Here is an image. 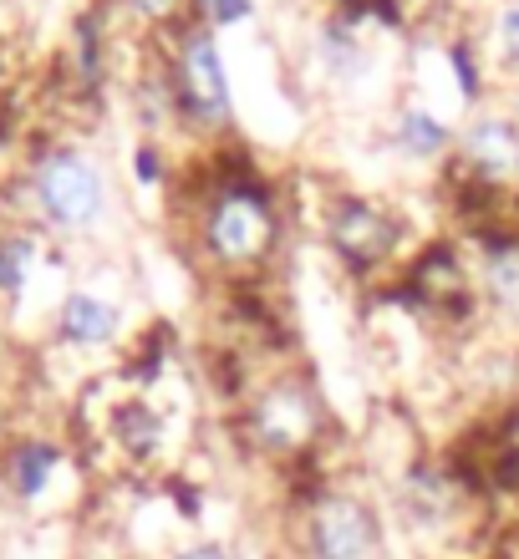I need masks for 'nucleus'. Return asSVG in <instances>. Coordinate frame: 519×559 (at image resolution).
<instances>
[{
  "mask_svg": "<svg viewBox=\"0 0 519 559\" xmlns=\"http://www.w3.org/2000/svg\"><path fill=\"white\" fill-rule=\"evenodd\" d=\"M300 555L306 559H377L382 555V514L362 493L331 488L311 503L300 524Z\"/></svg>",
  "mask_w": 519,
  "mask_h": 559,
  "instance_id": "obj_2",
  "label": "nucleus"
},
{
  "mask_svg": "<svg viewBox=\"0 0 519 559\" xmlns=\"http://www.w3.org/2000/svg\"><path fill=\"white\" fill-rule=\"evenodd\" d=\"M489 51L494 67L509 76H519V0H499L489 21Z\"/></svg>",
  "mask_w": 519,
  "mask_h": 559,
  "instance_id": "obj_15",
  "label": "nucleus"
},
{
  "mask_svg": "<svg viewBox=\"0 0 519 559\" xmlns=\"http://www.w3.org/2000/svg\"><path fill=\"white\" fill-rule=\"evenodd\" d=\"M107 174L82 147H46L31 163V204L57 235H87L107 219Z\"/></svg>",
  "mask_w": 519,
  "mask_h": 559,
  "instance_id": "obj_1",
  "label": "nucleus"
},
{
  "mask_svg": "<svg viewBox=\"0 0 519 559\" xmlns=\"http://www.w3.org/2000/svg\"><path fill=\"white\" fill-rule=\"evenodd\" d=\"M387 138H392V147H398L402 158H413V163L444 158V153H453V143H459V133L423 103L398 107V118H392V133Z\"/></svg>",
  "mask_w": 519,
  "mask_h": 559,
  "instance_id": "obj_10",
  "label": "nucleus"
},
{
  "mask_svg": "<svg viewBox=\"0 0 519 559\" xmlns=\"http://www.w3.org/2000/svg\"><path fill=\"white\" fill-rule=\"evenodd\" d=\"M398 239H402L398 219L382 204L362 199V193H342L327 209V245L342 254L346 265H377V260L398 250Z\"/></svg>",
  "mask_w": 519,
  "mask_h": 559,
  "instance_id": "obj_7",
  "label": "nucleus"
},
{
  "mask_svg": "<svg viewBox=\"0 0 519 559\" xmlns=\"http://www.w3.org/2000/svg\"><path fill=\"white\" fill-rule=\"evenodd\" d=\"M479 280L494 306L519 310V239H494L479 260Z\"/></svg>",
  "mask_w": 519,
  "mask_h": 559,
  "instance_id": "obj_12",
  "label": "nucleus"
},
{
  "mask_svg": "<svg viewBox=\"0 0 519 559\" xmlns=\"http://www.w3.org/2000/svg\"><path fill=\"white\" fill-rule=\"evenodd\" d=\"M174 559H235V549L220 545V539H199V545H184Z\"/></svg>",
  "mask_w": 519,
  "mask_h": 559,
  "instance_id": "obj_17",
  "label": "nucleus"
},
{
  "mask_svg": "<svg viewBox=\"0 0 519 559\" xmlns=\"http://www.w3.org/2000/svg\"><path fill=\"white\" fill-rule=\"evenodd\" d=\"M453 153L489 189L519 183V112H509V107H479V112H469Z\"/></svg>",
  "mask_w": 519,
  "mask_h": 559,
  "instance_id": "obj_6",
  "label": "nucleus"
},
{
  "mask_svg": "<svg viewBox=\"0 0 519 559\" xmlns=\"http://www.w3.org/2000/svg\"><path fill=\"white\" fill-rule=\"evenodd\" d=\"M113 438H118L122 453L153 457L158 442H164V417L153 413L149 402H122L118 413H113Z\"/></svg>",
  "mask_w": 519,
  "mask_h": 559,
  "instance_id": "obj_13",
  "label": "nucleus"
},
{
  "mask_svg": "<svg viewBox=\"0 0 519 559\" xmlns=\"http://www.w3.org/2000/svg\"><path fill=\"white\" fill-rule=\"evenodd\" d=\"M138 178H143V183H158V153H153V147H138Z\"/></svg>",
  "mask_w": 519,
  "mask_h": 559,
  "instance_id": "obj_19",
  "label": "nucleus"
},
{
  "mask_svg": "<svg viewBox=\"0 0 519 559\" xmlns=\"http://www.w3.org/2000/svg\"><path fill=\"white\" fill-rule=\"evenodd\" d=\"M199 15H204V26H235L250 15V0H193Z\"/></svg>",
  "mask_w": 519,
  "mask_h": 559,
  "instance_id": "obj_16",
  "label": "nucleus"
},
{
  "mask_svg": "<svg viewBox=\"0 0 519 559\" xmlns=\"http://www.w3.org/2000/svg\"><path fill=\"white\" fill-rule=\"evenodd\" d=\"M402 514L417 530H444L448 519L459 514V488L438 468H413L402 478Z\"/></svg>",
  "mask_w": 519,
  "mask_h": 559,
  "instance_id": "obj_11",
  "label": "nucleus"
},
{
  "mask_svg": "<svg viewBox=\"0 0 519 559\" xmlns=\"http://www.w3.org/2000/svg\"><path fill=\"white\" fill-rule=\"evenodd\" d=\"M174 87L178 103L189 107L193 122L204 128H224L235 118V103H229V72H224L220 41H214V26H184L174 46Z\"/></svg>",
  "mask_w": 519,
  "mask_h": 559,
  "instance_id": "obj_3",
  "label": "nucleus"
},
{
  "mask_svg": "<svg viewBox=\"0 0 519 559\" xmlns=\"http://www.w3.org/2000/svg\"><path fill=\"white\" fill-rule=\"evenodd\" d=\"M57 468H61L57 442L26 438V442H15V448H5V457H0V484L11 488V499L31 503V499H42L46 488H51Z\"/></svg>",
  "mask_w": 519,
  "mask_h": 559,
  "instance_id": "obj_9",
  "label": "nucleus"
},
{
  "mask_svg": "<svg viewBox=\"0 0 519 559\" xmlns=\"http://www.w3.org/2000/svg\"><path fill=\"white\" fill-rule=\"evenodd\" d=\"M184 0H128V11L143 15V21H164V15H174Z\"/></svg>",
  "mask_w": 519,
  "mask_h": 559,
  "instance_id": "obj_18",
  "label": "nucleus"
},
{
  "mask_svg": "<svg viewBox=\"0 0 519 559\" xmlns=\"http://www.w3.org/2000/svg\"><path fill=\"white\" fill-rule=\"evenodd\" d=\"M245 427H250V438L260 442L266 453H300V448L316 438V427H321V407H316L311 386L285 377V382H270L266 392L250 402Z\"/></svg>",
  "mask_w": 519,
  "mask_h": 559,
  "instance_id": "obj_5",
  "label": "nucleus"
},
{
  "mask_svg": "<svg viewBox=\"0 0 519 559\" xmlns=\"http://www.w3.org/2000/svg\"><path fill=\"white\" fill-rule=\"evenodd\" d=\"M122 331V310L107 300V295L92 290H72L61 295L57 306V341L61 346H76V352H103L113 346Z\"/></svg>",
  "mask_w": 519,
  "mask_h": 559,
  "instance_id": "obj_8",
  "label": "nucleus"
},
{
  "mask_svg": "<svg viewBox=\"0 0 519 559\" xmlns=\"http://www.w3.org/2000/svg\"><path fill=\"white\" fill-rule=\"evenodd\" d=\"M36 260H42V245L36 235H21V229H5L0 235V295L5 300H21L36 275Z\"/></svg>",
  "mask_w": 519,
  "mask_h": 559,
  "instance_id": "obj_14",
  "label": "nucleus"
},
{
  "mask_svg": "<svg viewBox=\"0 0 519 559\" xmlns=\"http://www.w3.org/2000/svg\"><path fill=\"white\" fill-rule=\"evenodd\" d=\"M275 245V209L260 189H224L204 214V250L220 265H255Z\"/></svg>",
  "mask_w": 519,
  "mask_h": 559,
  "instance_id": "obj_4",
  "label": "nucleus"
}]
</instances>
